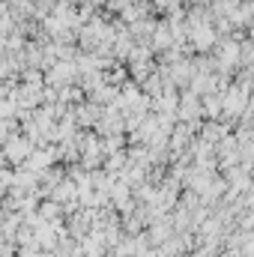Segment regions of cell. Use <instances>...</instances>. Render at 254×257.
I'll use <instances>...</instances> for the list:
<instances>
[{
	"mask_svg": "<svg viewBox=\"0 0 254 257\" xmlns=\"http://www.w3.org/2000/svg\"><path fill=\"white\" fill-rule=\"evenodd\" d=\"M72 78H75V66L72 63H60V66H54V72H51L54 84H69Z\"/></svg>",
	"mask_w": 254,
	"mask_h": 257,
	"instance_id": "obj_2",
	"label": "cell"
},
{
	"mask_svg": "<svg viewBox=\"0 0 254 257\" xmlns=\"http://www.w3.org/2000/svg\"><path fill=\"white\" fill-rule=\"evenodd\" d=\"M27 153H30V144H27L24 138H9V141H6V156H9V162H24Z\"/></svg>",
	"mask_w": 254,
	"mask_h": 257,
	"instance_id": "obj_1",
	"label": "cell"
}]
</instances>
